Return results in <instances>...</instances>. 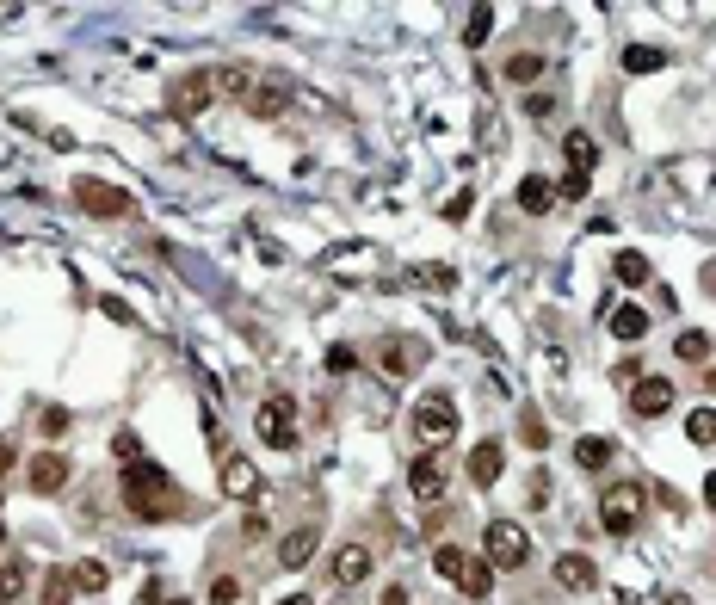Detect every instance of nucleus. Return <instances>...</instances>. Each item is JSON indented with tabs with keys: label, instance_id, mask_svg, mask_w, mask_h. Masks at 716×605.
<instances>
[{
	"label": "nucleus",
	"instance_id": "f257e3e1",
	"mask_svg": "<svg viewBox=\"0 0 716 605\" xmlns=\"http://www.w3.org/2000/svg\"><path fill=\"white\" fill-rule=\"evenodd\" d=\"M118 494H124V507H130L136 519H149V525L179 513V488H173V476H167L161 464H124Z\"/></svg>",
	"mask_w": 716,
	"mask_h": 605
},
{
	"label": "nucleus",
	"instance_id": "f03ea898",
	"mask_svg": "<svg viewBox=\"0 0 716 605\" xmlns=\"http://www.w3.org/2000/svg\"><path fill=\"white\" fill-rule=\"evenodd\" d=\"M433 568H439L445 581H457L463 599H488V593H494V568H488V556H470L463 544H439V550H433Z\"/></svg>",
	"mask_w": 716,
	"mask_h": 605
},
{
	"label": "nucleus",
	"instance_id": "7ed1b4c3",
	"mask_svg": "<svg viewBox=\"0 0 716 605\" xmlns=\"http://www.w3.org/2000/svg\"><path fill=\"white\" fill-rule=\"evenodd\" d=\"M642 513H649V488L642 482H612L599 494V531H612V538H630Z\"/></svg>",
	"mask_w": 716,
	"mask_h": 605
},
{
	"label": "nucleus",
	"instance_id": "20e7f679",
	"mask_svg": "<svg viewBox=\"0 0 716 605\" xmlns=\"http://www.w3.org/2000/svg\"><path fill=\"white\" fill-rule=\"evenodd\" d=\"M482 556H488V568H525L531 562V538H525V525H513V519H488V531H482Z\"/></svg>",
	"mask_w": 716,
	"mask_h": 605
},
{
	"label": "nucleus",
	"instance_id": "39448f33",
	"mask_svg": "<svg viewBox=\"0 0 716 605\" xmlns=\"http://www.w3.org/2000/svg\"><path fill=\"white\" fill-rule=\"evenodd\" d=\"M254 426H260V445L291 451L297 445V402L284 396V389H272V396L260 402V414H254Z\"/></svg>",
	"mask_w": 716,
	"mask_h": 605
},
{
	"label": "nucleus",
	"instance_id": "423d86ee",
	"mask_svg": "<svg viewBox=\"0 0 716 605\" xmlns=\"http://www.w3.org/2000/svg\"><path fill=\"white\" fill-rule=\"evenodd\" d=\"M75 204L87 210V217H105V223L136 217V198L124 186H105V180H75Z\"/></svg>",
	"mask_w": 716,
	"mask_h": 605
},
{
	"label": "nucleus",
	"instance_id": "0eeeda50",
	"mask_svg": "<svg viewBox=\"0 0 716 605\" xmlns=\"http://www.w3.org/2000/svg\"><path fill=\"white\" fill-rule=\"evenodd\" d=\"M210 99H217V75H210V68H198V75H186V81L167 93V112H173V118H198Z\"/></svg>",
	"mask_w": 716,
	"mask_h": 605
},
{
	"label": "nucleus",
	"instance_id": "6e6552de",
	"mask_svg": "<svg viewBox=\"0 0 716 605\" xmlns=\"http://www.w3.org/2000/svg\"><path fill=\"white\" fill-rule=\"evenodd\" d=\"M414 433H420V439H451V433H457V408H451L445 389L420 396V408H414Z\"/></svg>",
	"mask_w": 716,
	"mask_h": 605
},
{
	"label": "nucleus",
	"instance_id": "1a4fd4ad",
	"mask_svg": "<svg viewBox=\"0 0 716 605\" xmlns=\"http://www.w3.org/2000/svg\"><path fill=\"white\" fill-rule=\"evenodd\" d=\"M68 476H75V470H68L62 451H38V457L25 464V488H31V494H62Z\"/></svg>",
	"mask_w": 716,
	"mask_h": 605
},
{
	"label": "nucleus",
	"instance_id": "9d476101",
	"mask_svg": "<svg viewBox=\"0 0 716 605\" xmlns=\"http://www.w3.org/2000/svg\"><path fill=\"white\" fill-rule=\"evenodd\" d=\"M377 359H383V371H389V377H414V371L426 365V340H408V334H389V340L377 346Z\"/></svg>",
	"mask_w": 716,
	"mask_h": 605
},
{
	"label": "nucleus",
	"instance_id": "9b49d317",
	"mask_svg": "<svg viewBox=\"0 0 716 605\" xmlns=\"http://www.w3.org/2000/svg\"><path fill=\"white\" fill-rule=\"evenodd\" d=\"M673 408V383L667 377H636L630 383V414L636 420H655V414H667Z\"/></svg>",
	"mask_w": 716,
	"mask_h": 605
},
{
	"label": "nucleus",
	"instance_id": "f8f14e48",
	"mask_svg": "<svg viewBox=\"0 0 716 605\" xmlns=\"http://www.w3.org/2000/svg\"><path fill=\"white\" fill-rule=\"evenodd\" d=\"M371 544H340L334 550V562H328V575H334V587H358V581H371Z\"/></svg>",
	"mask_w": 716,
	"mask_h": 605
},
{
	"label": "nucleus",
	"instance_id": "ddd939ff",
	"mask_svg": "<svg viewBox=\"0 0 716 605\" xmlns=\"http://www.w3.org/2000/svg\"><path fill=\"white\" fill-rule=\"evenodd\" d=\"M408 494L426 501V507L445 494V464H439V457H414V464H408Z\"/></svg>",
	"mask_w": 716,
	"mask_h": 605
},
{
	"label": "nucleus",
	"instance_id": "4468645a",
	"mask_svg": "<svg viewBox=\"0 0 716 605\" xmlns=\"http://www.w3.org/2000/svg\"><path fill=\"white\" fill-rule=\"evenodd\" d=\"M284 105H291V87L284 81H254V93L241 99L247 118H284Z\"/></svg>",
	"mask_w": 716,
	"mask_h": 605
},
{
	"label": "nucleus",
	"instance_id": "2eb2a0df",
	"mask_svg": "<svg viewBox=\"0 0 716 605\" xmlns=\"http://www.w3.org/2000/svg\"><path fill=\"white\" fill-rule=\"evenodd\" d=\"M556 581H562L568 593H593V587H599V568H593V556L568 550V556H556Z\"/></svg>",
	"mask_w": 716,
	"mask_h": 605
},
{
	"label": "nucleus",
	"instance_id": "dca6fc26",
	"mask_svg": "<svg viewBox=\"0 0 716 605\" xmlns=\"http://www.w3.org/2000/svg\"><path fill=\"white\" fill-rule=\"evenodd\" d=\"M315 550H321V531H315V525H297L291 538L278 544V568H309V562H315Z\"/></svg>",
	"mask_w": 716,
	"mask_h": 605
},
{
	"label": "nucleus",
	"instance_id": "f3484780",
	"mask_svg": "<svg viewBox=\"0 0 716 605\" xmlns=\"http://www.w3.org/2000/svg\"><path fill=\"white\" fill-rule=\"evenodd\" d=\"M254 488H260V470H254V457L229 451V457H223V494H235V501H247Z\"/></svg>",
	"mask_w": 716,
	"mask_h": 605
},
{
	"label": "nucleus",
	"instance_id": "a211bd4d",
	"mask_svg": "<svg viewBox=\"0 0 716 605\" xmlns=\"http://www.w3.org/2000/svg\"><path fill=\"white\" fill-rule=\"evenodd\" d=\"M500 464H507L500 439H482V445L470 451V482H476V488H494V482H500Z\"/></svg>",
	"mask_w": 716,
	"mask_h": 605
},
{
	"label": "nucleus",
	"instance_id": "6ab92c4d",
	"mask_svg": "<svg viewBox=\"0 0 716 605\" xmlns=\"http://www.w3.org/2000/svg\"><path fill=\"white\" fill-rule=\"evenodd\" d=\"M605 315H612V322H605V328H612L624 346H636L642 334H649V309H642V303H624V309H605Z\"/></svg>",
	"mask_w": 716,
	"mask_h": 605
},
{
	"label": "nucleus",
	"instance_id": "aec40b11",
	"mask_svg": "<svg viewBox=\"0 0 716 605\" xmlns=\"http://www.w3.org/2000/svg\"><path fill=\"white\" fill-rule=\"evenodd\" d=\"M550 204H556V186L544 180V173H525V180H519V210H525V217H544Z\"/></svg>",
	"mask_w": 716,
	"mask_h": 605
},
{
	"label": "nucleus",
	"instance_id": "412c9836",
	"mask_svg": "<svg viewBox=\"0 0 716 605\" xmlns=\"http://www.w3.org/2000/svg\"><path fill=\"white\" fill-rule=\"evenodd\" d=\"M612 457H618V445L605 439V433H587V439H575V464H581V470H605Z\"/></svg>",
	"mask_w": 716,
	"mask_h": 605
},
{
	"label": "nucleus",
	"instance_id": "4be33fe9",
	"mask_svg": "<svg viewBox=\"0 0 716 605\" xmlns=\"http://www.w3.org/2000/svg\"><path fill=\"white\" fill-rule=\"evenodd\" d=\"M25 587H31V568L19 556H0V605H13Z\"/></svg>",
	"mask_w": 716,
	"mask_h": 605
},
{
	"label": "nucleus",
	"instance_id": "5701e85b",
	"mask_svg": "<svg viewBox=\"0 0 716 605\" xmlns=\"http://www.w3.org/2000/svg\"><path fill=\"white\" fill-rule=\"evenodd\" d=\"M562 155H568V173H587V167L599 161V149H593V136H587V130H568Z\"/></svg>",
	"mask_w": 716,
	"mask_h": 605
},
{
	"label": "nucleus",
	"instance_id": "b1692460",
	"mask_svg": "<svg viewBox=\"0 0 716 605\" xmlns=\"http://www.w3.org/2000/svg\"><path fill=\"white\" fill-rule=\"evenodd\" d=\"M254 68H241V62H229V68H217V93H229V99H247L254 93Z\"/></svg>",
	"mask_w": 716,
	"mask_h": 605
},
{
	"label": "nucleus",
	"instance_id": "393cba45",
	"mask_svg": "<svg viewBox=\"0 0 716 605\" xmlns=\"http://www.w3.org/2000/svg\"><path fill=\"white\" fill-rule=\"evenodd\" d=\"M612 272H618V284H649V278H655V266H649V260H642V254H636V247H624V254L612 260Z\"/></svg>",
	"mask_w": 716,
	"mask_h": 605
},
{
	"label": "nucleus",
	"instance_id": "a878e982",
	"mask_svg": "<svg viewBox=\"0 0 716 605\" xmlns=\"http://www.w3.org/2000/svg\"><path fill=\"white\" fill-rule=\"evenodd\" d=\"M537 75H544V56H537V50H519V56H507V81H513V87H531Z\"/></svg>",
	"mask_w": 716,
	"mask_h": 605
},
{
	"label": "nucleus",
	"instance_id": "bb28decb",
	"mask_svg": "<svg viewBox=\"0 0 716 605\" xmlns=\"http://www.w3.org/2000/svg\"><path fill=\"white\" fill-rule=\"evenodd\" d=\"M81 593V581H75V568H50V581H44V605H68Z\"/></svg>",
	"mask_w": 716,
	"mask_h": 605
},
{
	"label": "nucleus",
	"instance_id": "cd10ccee",
	"mask_svg": "<svg viewBox=\"0 0 716 605\" xmlns=\"http://www.w3.org/2000/svg\"><path fill=\"white\" fill-rule=\"evenodd\" d=\"M686 439L692 445H716V408H692L686 414Z\"/></svg>",
	"mask_w": 716,
	"mask_h": 605
},
{
	"label": "nucleus",
	"instance_id": "c85d7f7f",
	"mask_svg": "<svg viewBox=\"0 0 716 605\" xmlns=\"http://www.w3.org/2000/svg\"><path fill=\"white\" fill-rule=\"evenodd\" d=\"M624 68H630V75H655V68H667V56L649 50V44H630V50H624Z\"/></svg>",
	"mask_w": 716,
	"mask_h": 605
},
{
	"label": "nucleus",
	"instance_id": "c756f323",
	"mask_svg": "<svg viewBox=\"0 0 716 605\" xmlns=\"http://www.w3.org/2000/svg\"><path fill=\"white\" fill-rule=\"evenodd\" d=\"M488 31H494V7H470V25H463V44H488Z\"/></svg>",
	"mask_w": 716,
	"mask_h": 605
},
{
	"label": "nucleus",
	"instance_id": "7c9ffc66",
	"mask_svg": "<svg viewBox=\"0 0 716 605\" xmlns=\"http://www.w3.org/2000/svg\"><path fill=\"white\" fill-rule=\"evenodd\" d=\"M673 352H679V359H710V334H698V328H686V334H679V340H673Z\"/></svg>",
	"mask_w": 716,
	"mask_h": 605
},
{
	"label": "nucleus",
	"instance_id": "2f4dec72",
	"mask_svg": "<svg viewBox=\"0 0 716 605\" xmlns=\"http://www.w3.org/2000/svg\"><path fill=\"white\" fill-rule=\"evenodd\" d=\"M75 581H81V593H99L105 581H112V568H105V562H81V568H75Z\"/></svg>",
	"mask_w": 716,
	"mask_h": 605
},
{
	"label": "nucleus",
	"instance_id": "473e14b6",
	"mask_svg": "<svg viewBox=\"0 0 716 605\" xmlns=\"http://www.w3.org/2000/svg\"><path fill=\"white\" fill-rule=\"evenodd\" d=\"M210 605H241V581H235V575H217V581H210Z\"/></svg>",
	"mask_w": 716,
	"mask_h": 605
},
{
	"label": "nucleus",
	"instance_id": "72a5a7b5",
	"mask_svg": "<svg viewBox=\"0 0 716 605\" xmlns=\"http://www.w3.org/2000/svg\"><path fill=\"white\" fill-rule=\"evenodd\" d=\"M519 439H525V445H537V451H544V445H550V426L537 420V414H525V420H519Z\"/></svg>",
	"mask_w": 716,
	"mask_h": 605
},
{
	"label": "nucleus",
	"instance_id": "f704fd0d",
	"mask_svg": "<svg viewBox=\"0 0 716 605\" xmlns=\"http://www.w3.org/2000/svg\"><path fill=\"white\" fill-rule=\"evenodd\" d=\"M38 426H44V439H68V426H75V420H68L62 408H44V420H38Z\"/></svg>",
	"mask_w": 716,
	"mask_h": 605
},
{
	"label": "nucleus",
	"instance_id": "c9c22d12",
	"mask_svg": "<svg viewBox=\"0 0 716 605\" xmlns=\"http://www.w3.org/2000/svg\"><path fill=\"white\" fill-rule=\"evenodd\" d=\"M352 365H358V352H352V346H328V371H334V377H346Z\"/></svg>",
	"mask_w": 716,
	"mask_h": 605
},
{
	"label": "nucleus",
	"instance_id": "e433bc0d",
	"mask_svg": "<svg viewBox=\"0 0 716 605\" xmlns=\"http://www.w3.org/2000/svg\"><path fill=\"white\" fill-rule=\"evenodd\" d=\"M112 451L124 457V464H142V445H136V433H118V439H112Z\"/></svg>",
	"mask_w": 716,
	"mask_h": 605
},
{
	"label": "nucleus",
	"instance_id": "4c0bfd02",
	"mask_svg": "<svg viewBox=\"0 0 716 605\" xmlns=\"http://www.w3.org/2000/svg\"><path fill=\"white\" fill-rule=\"evenodd\" d=\"M562 198H568V204L587 198V173H568V180H562Z\"/></svg>",
	"mask_w": 716,
	"mask_h": 605
},
{
	"label": "nucleus",
	"instance_id": "58836bf2",
	"mask_svg": "<svg viewBox=\"0 0 716 605\" xmlns=\"http://www.w3.org/2000/svg\"><path fill=\"white\" fill-rule=\"evenodd\" d=\"M612 377H618V383H636V377H642V359H624V365H618Z\"/></svg>",
	"mask_w": 716,
	"mask_h": 605
},
{
	"label": "nucleus",
	"instance_id": "ea45409f",
	"mask_svg": "<svg viewBox=\"0 0 716 605\" xmlns=\"http://www.w3.org/2000/svg\"><path fill=\"white\" fill-rule=\"evenodd\" d=\"M13 464H19V457H13V439H0V476H7Z\"/></svg>",
	"mask_w": 716,
	"mask_h": 605
},
{
	"label": "nucleus",
	"instance_id": "a19ab883",
	"mask_svg": "<svg viewBox=\"0 0 716 605\" xmlns=\"http://www.w3.org/2000/svg\"><path fill=\"white\" fill-rule=\"evenodd\" d=\"M383 605H408V587L396 581V587H383Z\"/></svg>",
	"mask_w": 716,
	"mask_h": 605
},
{
	"label": "nucleus",
	"instance_id": "79ce46f5",
	"mask_svg": "<svg viewBox=\"0 0 716 605\" xmlns=\"http://www.w3.org/2000/svg\"><path fill=\"white\" fill-rule=\"evenodd\" d=\"M704 507L716 513V470H710V482H704Z\"/></svg>",
	"mask_w": 716,
	"mask_h": 605
},
{
	"label": "nucleus",
	"instance_id": "37998d69",
	"mask_svg": "<svg viewBox=\"0 0 716 605\" xmlns=\"http://www.w3.org/2000/svg\"><path fill=\"white\" fill-rule=\"evenodd\" d=\"M284 605H315V599H309V593H291V599H284Z\"/></svg>",
	"mask_w": 716,
	"mask_h": 605
},
{
	"label": "nucleus",
	"instance_id": "c03bdc74",
	"mask_svg": "<svg viewBox=\"0 0 716 605\" xmlns=\"http://www.w3.org/2000/svg\"><path fill=\"white\" fill-rule=\"evenodd\" d=\"M0 544H7V519H0Z\"/></svg>",
	"mask_w": 716,
	"mask_h": 605
},
{
	"label": "nucleus",
	"instance_id": "a18cd8bd",
	"mask_svg": "<svg viewBox=\"0 0 716 605\" xmlns=\"http://www.w3.org/2000/svg\"><path fill=\"white\" fill-rule=\"evenodd\" d=\"M167 605H186V599H167Z\"/></svg>",
	"mask_w": 716,
	"mask_h": 605
}]
</instances>
